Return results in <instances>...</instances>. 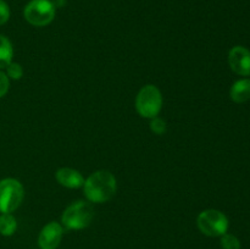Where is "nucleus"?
<instances>
[{
    "mask_svg": "<svg viewBox=\"0 0 250 249\" xmlns=\"http://www.w3.org/2000/svg\"><path fill=\"white\" fill-rule=\"evenodd\" d=\"M14 49L11 42L5 36L0 34V68L7 67L10 62H12Z\"/></svg>",
    "mask_w": 250,
    "mask_h": 249,
    "instance_id": "11",
    "label": "nucleus"
},
{
    "mask_svg": "<svg viewBox=\"0 0 250 249\" xmlns=\"http://www.w3.org/2000/svg\"><path fill=\"white\" fill-rule=\"evenodd\" d=\"M7 70V77L12 78V80H20L23 75V68L20 63L17 62H10L6 67Z\"/></svg>",
    "mask_w": 250,
    "mask_h": 249,
    "instance_id": "14",
    "label": "nucleus"
},
{
    "mask_svg": "<svg viewBox=\"0 0 250 249\" xmlns=\"http://www.w3.org/2000/svg\"><path fill=\"white\" fill-rule=\"evenodd\" d=\"M198 228L202 233L209 237H220L227 233L229 219L224 212L215 209L204 210L197 219Z\"/></svg>",
    "mask_w": 250,
    "mask_h": 249,
    "instance_id": "5",
    "label": "nucleus"
},
{
    "mask_svg": "<svg viewBox=\"0 0 250 249\" xmlns=\"http://www.w3.org/2000/svg\"><path fill=\"white\" fill-rule=\"evenodd\" d=\"M24 189L21 182L15 178H5L0 181V212L11 214L21 205Z\"/></svg>",
    "mask_w": 250,
    "mask_h": 249,
    "instance_id": "4",
    "label": "nucleus"
},
{
    "mask_svg": "<svg viewBox=\"0 0 250 249\" xmlns=\"http://www.w3.org/2000/svg\"><path fill=\"white\" fill-rule=\"evenodd\" d=\"M17 228V221L11 214L0 215V233L2 236H12Z\"/></svg>",
    "mask_w": 250,
    "mask_h": 249,
    "instance_id": "12",
    "label": "nucleus"
},
{
    "mask_svg": "<svg viewBox=\"0 0 250 249\" xmlns=\"http://www.w3.org/2000/svg\"><path fill=\"white\" fill-rule=\"evenodd\" d=\"M222 249H241V242L236 236L229 233H225L221 236Z\"/></svg>",
    "mask_w": 250,
    "mask_h": 249,
    "instance_id": "13",
    "label": "nucleus"
},
{
    "mask_svg": "<svg viewBox=\"0 0 250 249\" xmlns=\"http://www.w3.org/2000/svg\"><path fill=\"white\" fill-rule=\"evenodd\" d=\"M163 107V95L158 87L146 84L139 90L136 98V109L142 117L154 119Z\"/></svg>",
    "mask_w": 250,
    "mask_h": 249,
    "instance_id": "3",
    "label": "nucleus"
},
{
    "mask_svg": "<svg viewBox=\"0 0 250 249\" xmlns=\"http://www.w3.org/2000/svg\"><path fill=\"white\" fill-rule=\"evenodd\" d=\"M27 22L37 27H44L55 17V5L50 0H31L23 10Z\"/></svg>",
    "mask_w": 250,
    "mask_h": 249,
    "instance_id": "6",
    "label": "nucleus"
},
{
    "mask_svg": "<svg viewBox=\"0 0 250 249\" xmlns=\"http://www.w3.org/2000/svg\"><path fill=\"white\" fill-rule=\"evenodd\" d=\"M231 99L234 103H246L247 100L250 99V78H243L233 83L229 90Z\"/></svg>",
    "mask_w": 250,
    "mask_h": 249,
    "instance_id": "10",
    "label": "nucleus"
},
{
    "mask_svg": "<svg viewBox=\"0 0 250 249\" xmlns=\"http://www.w3.org/2000/svg\"><path fill=\"white\" fill-rule=\"evenodd\" d=\"M56 181L60 183L62 187L66 188H80L84 185V177L81 175L80 171L73 170L70 167L59 168L55 173Z\"/></svg>",
    "mask_w": 250,
    "mask_h": 249,
    "instance_id": "9",
    "label": "nucleus"
},
{
    "mask_svg": "<svg viewBox=\"0 0 250 249\" xmlns=\"http://www.w3.org/2000/svg\"><path fill=\"white\" fill-rule=\"evenodd\" d=\"M229 63L239 76H250V50L241 45L232 48L229 53Z\"/></svg>",
    "mask_w": 250,
    "mask_h": 249,
    "instance_id": "7",
    "label": "nucleus"
},
{
    "mask_svg": "<svg viewBox=\"0 0 250 249\" xmlns=\"http://www.w3.org/2000/svg\"><path fill=\"white\" fill-rule=\"evenodd\" d=\"M94 210L89 203L78 200L68 205L61 216V222L67 229H82L90 225Z\"/></svg>",
    "mask_w": 250,
    "mask_h": 249,
    "instance_id": "2",
    "label": "nucleus"
},
{
    "mask_svg": "<svg viewBox=\"0 0 250 249\" xmlns=\"http://www.w3.org/2000/svg\"><path fill=\"white\" fill-rule=\"evenodd\" d=\"M9 87H10L9 77H7L4 72L0 71V98H2L5 94H6L7 90H9Z\"/></svg>",
    "mask_w": 250,
    "mask_h": 249,
    "instance_id": "17",
    "label": "nucleus"
},
{
    "mask_svg": "<svg viewBox=\"0 0 250 249\" xmlns=\"http://www.w3.org/2000/svg\"><path fill=\"white\" fill-rule=\"evenodd\" d=\"M150 129L155 134L161 136V134H164L166 132V122L164 120L159 119L158 116L154 117V119H151L150 122Z\"/></svg>",
    "mask_w": 250,
    "mask_h": 249,
    "instance_id": "15",
    "label": "nucleus"
},
{
    "mask_svg": "<svg viewBox=\"0 0 250 249\" xmlns=\"http://www.w3.org/2000/svg\"><path fill=\"white\" fill-rule=\"evenodd\" d=\"M84 195L92 203H105L111 199L117 189L115 176L107 170L93 172L83 185Z\"/></svg>",
    "mask_w": 250,
    "mask_h": 249,
    "instance_id": "1",
    "label": "nucleus"
},
{
    "mask_svg": "<svg viewBox=\"0 0 250 249\" xmlns=\"http://www.w3.org/2000/svg\"><path fill=\"white\" fill-rule=\"evenodd\" d=\"M10 19V9L9 5L4 1V0H0V26L4 23H6Z\"/></svg>",
    "mask_w": 250,
    "mask_h": 249,
    "instance_id": "16",
    "label": "nucleus"
},
{
    "mask_svg": "<svg viewBox=\"0 0 250 249\" xmlns=\"http://www.w3.org/2000/svg\"><path fill=\"white\" fill-rule=\"evenodd\" d=\"M63 228L55 221L49 222L43 227L38 237V246L41 249H56L62 238Z\"/></svg>",
    "mask_w": 250,
    "mask_h": 249,
    "instance_id": "8",
    "label": "nucleus"
}]
</instances>
